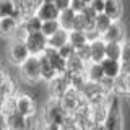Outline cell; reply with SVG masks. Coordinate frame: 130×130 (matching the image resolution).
Wrapping results in <instances>:
<instances>
[{
    "label": "cell",
    "mask_w": 130,
    "mask_h": 130,
    "mask_svg": "<svg viewBox=\"0 0 130 130\" xmlns=\"http://www.w3.org/2000/svg\"><path fill=\"white\" fill-rule=\"evenodd\" d=\"M104 127L106 130H124V116H122V106L119 96L114 93L109 94V107H107V116L104 119Z\"/></svg>",
    "instance_id": "cell-1"
},
{
    "label": "cell",
    "mask_w": 130,
    "mask_h": 130,
    "mask_svg": "<svg viewBox=\"0 0 130 130\" xmlns=\"http://www.w3.org/2000/svg\"><path fill=\"white\" fill-rule=\"evenodd\" d=\"M20 76L28 85H36L41 81V65H39V55H29L24 62L18 67Z\"/></svg>",
    "instance_id": "cell-2"
},
{
    "label": "cell",
    "mask_w": 130,
    "mask_h": 130,
    "mask_svg": "<svg viewBox=\"0 0 130 130\" xmlns=\"http://www.w3.org/2000/svg\"><path fill=\"white\" fill-rule=\"evenodd\" d=\"M85 99H86V98L81 94V91L78 88L70 86L62 96L59 98V103H60V106H62V109L65 111L67 116H73L75 111L80 107V104L83 103Z\"/></svg>",
    "instance_id": "cell-3"
},
{
    "label": "cell",
    "mask_w": 130,
    "mask_h": 130,
    "mask_svg": "<svg viewBox=\"0 0 130 130\" xmlns=\"http://www.w3.org/2000/svg\"><path fill=\"white\" fill-rule=\"evenodd\" d=\"M67 114L62 109L59 99H47V103L44 104L42 109V122L44 124H57L63 125Z\"/></svg>",
    "instance_id": "cell-4"
},
{
    "label": "cell",
    "mask_w": 130,
    "mask_h": 130,
    "mask_svg": "<svg viewBox=\"0 0 130 130\" xmlns=\"http://www.w3.org/2000/svg\"><path fill=\"white\" fill-rule=\"evenodd\" d=\"M72 86L70 83V76L67 73H60L57 75L52 81L47 83V91H49V99H59L60 96Z\"/></svg>",
    "instance_id": "cell-5"
},
{
    "label": "cell",
    "mask_w": 130,
    "mask_h": 130,
    "mask_svg": "<svg viewBox=\"0 0 130 130\" xmlns=\"http://www.w3.org/2000/svg\"><path fill=\"white\" fill-rule=\"evenodd\" d=\"M24 44H26V47H28V51H29L31 55H41V54H44V51L49 47L47 46V38L41 31L26 34Z\"/></svg>",
    "instance_id": "cell-6"
},
{
    "label": "cell",
    "mask_w": 130,
    "mask_h": 130,
    "mask_svg": "<svg viewBox=\"0 0 130 130\" xmlns=\"http://www.w3.org/2000/svg\"><path fill=\"white\" fill-rule=\"evenodd\" d=\"M38 111V106L36 101L29 93H20L16 94V112L23 117H32L36 116Z\"/></svg>",
    "instance_id": "cell-7"
},
{
    "label": "cell",
    "mask_w": 130,
    "mask_h": 130,
    "mask_svg": "<svg viewBox=\"0 0 130 130\" xmlns=\"http://www.w3.org/2000/svg\"><path fill=\"white\" fill-rule=\"evenodd\" d=\"M29 55L31 54L28 51L24 41H11L10 42V46H8V59H10L11 65L20 67Z\"/></svg>",
    "instance_id": "cell-8"
},
{
    "label": "cell",
    "mask_w": 130,
    "mask_h": 130,
    "mask_svg": "<svg viewBox=\"0 0 130 130\" xmlns=\"http://www.w3.org/2000/svg\"><path fill=\"white\" fill-rule=\"evenodd\" d=\"M101 39L106 42H124L125 41V28L120 21H112L111 26L101 34Z\"/></svg>",
    "instance_id": "cell-9"
},
{
    "label": "cell",
    "mask_w": 130,
    "mask_h": 130,
    "mask_svg": "<svg viewBox=\"0 0 130 130\" xmlns=\"http://www.w3.org/2000/svg\"><path fill=\"white\" fill-rule=\"evenodd\" d=\"M20 28V20L16 16H5L0 20V36L5 39H13Z\"/></svg>",
    "instance_id": "cell-10"
},
{
    "label": "cell",
    "mask_w": 130,
    "mask_h": 130,
    "mask_svg": "<svg viewBox=\"0 0 130 130\" xmlns=\"http://www.w3.org/2000/svg\"><path fill=\"white\" fill-rule=\"evenodd\" d=\"M44 55L49 59V62L52 63V67L55 68V72L59 73V75L67 72V60H65L63 57L59 54V51H57V49L47 47L46 51H44Z\"/></svg>",
    "instance_id": "cell-11"
},
{
    "label": "cell",
    "mask_w": 130,
    "mask_h": 130,
    "mask_svg": "<svg viewBox=\"0 0 130 130\" xmlns=\"http://www.w3.org/2000/svg\"><path fill=\"white\" fill-rule=\"evenodd\" d=\"M104 15H107L112 21H119L124 15V3L122 0H106L104 2Z\"/></svg>",
    "instance_id": "cell-12"
},
{
    "label": "cell",
    "mask_w": 130,
    "mask_h": 130,
    "mask_svg": "<svg viewBox=\"0 0 130 130\" xmlns=\"http://www.w3.org/2000/svg\"><path fill=\"white\" fill-rule=\"evenodd\" d=\"M86 70V62L81 60L76 54H73L70 59L67 60V75L68 76H76V75H85Z\"/></svg>",
    "instance_id": "cell-13"
},
{
    "label": "cell",
    "mask_w": 130,
    "mask_h": 130,
    "mask_svg": "<svg viewBox=\"0 0 130 130\" xmlns=\"http://www.w3.org/2000/svg\"><path fill=\"white\" fill-rule=\"evenodd\" d=\"M60 15V11L55 8L54 3H46L42 2L39 5V8L36 10V16L41 20V21H49V20H57Z\"/></svg>",
    "instance_id": "cell-14"
},
{
    "label": "cell",
    "mask_w": 130,
    "mask_h": 130,
    "mask_svg": "<svg viewBox=\"0 0 130 130\" xmlns=\"http://www.w3.org/2000/svg\"><path fill=\"white\" fill-rule=\"evenodd\" d=\"M39 65H41V81H44V83L52 81L57 75H59V73L55 72V68L52 67V63L49 62V59L44 54L39 55Z\"/></svg>",
    "instance_id": "cell-15"
},
{
    "label": "cell",
    "mask_w": 130,
    "mask_h": 130,
    "mask_svg": "<svg viewBox=\"0 0 130 130\" xmlns=\"http://www.w3.org/2000/svg\"><path fill=\"white\" fill-rule=\"evenodd\" d=\"M101 68L106 78L116 80L120 75V60H114V59H104L101 60Z\"/></svg>",
    "instance_id": "cell-16"
},
{
    "label": "cell",
    "mask_w": 130,
    "mask_h": 130,
    "mask_svg": "<svg viewBox=\"0 0 130 130\" xmlns=\"http://www.w3.org/2000/svg\"><path fill=\"white\" fill-rule=\"evenodd\" d=\"M89 52H91V60L89 62L99 63L101 60H104L106 59V41H103L101 38L91 41L89 42Z\"/></svg>",
    "instance_id": "cell-17"
},
{
    "label": "cell",
    "mask_w": 130,
    "mask_h": 130,
    "mask_svg": "<svg viewBox=\"0 0 130 130\" xmlns=\"http://www.w3.org/2000/svg\"><path fill=\"white\" fill-rule=\"evenodd\" d=\"M85 76H86V81L99 85L101 81L104 80V73H103V68H101V63L88 62L86 63V70H85Z\"/></svg>",
    "instance_id": "cell-18"
},
{
    "label": "cell",
    "mask_w": 130,
    "mask_h": 130,
    "mask_svg": "<svg viewBox=\"0 0 130 130\" xmlns=\"http://www.w3.org/2000/svg\"><path fill=\"white\" fill-rule=\"evenodd\" d=\"M20 26L23 28V31L26 32V34H29V32H36V31H41V26H42V21L34 15L31 16H26V18H23L21 21H20Z\"/></svg>",
    "instance_id": "cell-19"
},
{
    "label": "cell",
    "mask_w": 130,
    "mask_h": 130,
    "mask_svg": "<svg viewBox=\"0 0 130 130\" xmlns=\"http://www.w3.org/2000/svg\"><path fill=\"white\" fill-rule=\"evenodd\" d=\"M68 42V31H65L60 28L55 34H52L51 38H47V46L52 49H60L62 46Z\"/></svg>",
    "instance_id": "cell-20"
},
{
    "label": "cell",
    "mask_w": 130,
    "mask_h": 130,
    "mask_svg": "<svg viewBox=\"0 0 130 130\" xmlns=\"http://www.w3.org/2000/svg\"><path fill=\"white\" fill-rule=\"evenodd\" d=\"M75 16H76V13L72 10V8H68V10L60 11L57 21H59V24H60V28H62V29L72 31L73 29V21H75Z\"/></svg>",
    "instance_id": "cell-21"
},
{
    "label": "cell",
    "mask_w": 130,
    "mask_h": 130,
    "mask_svg": "<svg viewBox=\"0 0 130 130\" xmlns=\"http://www.w3.org/2000/svg\"><path fill=\"white\" fill-rule=\"evenodd\" d=\"M68 42L72 44V47L75 49H80L81 46H85V44H88L89 41L86 38V32L85 31H78V29H72L68 31Z\"/></svg>",
    "instance_id": "cell-22"
},
{
    "label": "cell",
    "mask_w": 130,
    "mask_h": 130,
    "mask_svg": "<svg viewBox=\"0 0 130 130\" xmlns=\"http://www.w3.org/2000/svg\"><path fill=\"white\" fill-rule=\"evenodd\" d=\"M16 112V96H8L0 104V114L5 117H10Z\"/></svg>",
    "instance_id": "cell-23"
},
{
    "label": "cell",
    "mask_w": 130,
    "mask_h": 130,
    "mask_svg": "<svg viewBox=\"0 0 130 130\" xmlns=\"http://www.w3.org/2000/svg\"><path fill=\"white\" fill-rule=\"evenodd\" d=\"M7 124H8V130H24V127H26V117L15 112L13 116L7 117Z\"/></svg>",
    "instance_id": "cell-24"
},
{
    "label": "cell",
    "mask_w": 130,
    "mask_h": 130,
    "mask_svg": "<svg viewBox=\"0 0 130 130\" xmlns=\"http://www.w3.org/2000/svg\"><path fill=\"white\" fill-rule=\"evenodd\" d=\"M111 23H112V20L109 18L107 15H104V13H98V15H96V18H94V29H96V32L101 36L109 26H111Z\"/></svg>",
    "instance_id": "cell-25"
},
{
    "label": "cell",
    "mask_w": 130,
    "mask_h": 130,
    "mask_svg": "<svg viewBox=\"0 0 130 130\" xmlns=\"http://www.w3.org/2000/svg\"><path fill=\"white\" fill-rule=\"evenodd\" d=\"M0 16H16L18 18V11L13 3V0H0Z\"/></svg>",
    "instance_id": "cell-26"
},
{
    "label": "cell",
    "mask_w": 130,
    "mask_h": 130,
    "mask_svg": "<svg viewBox=\"0 0 130 130\" xmlns=\"http://www.w3.org/2000/svg\"><path fill=\"white\" fill-rule=\"evenodd\" d=\"M122 42H106V59L120 60Z\"/></svg>",
    "instance_id": "cell-27"
},
{
    "label": "cell",
    "mask_w": 130,
    "mask_h": 130,
    "mask_svg": "<svg viewBox=\"0 0 130 130\" xmlns=\"http://www.w3.org/2000/svg\"><path fill=\"white\" fill-rule=\"evenodd\" d=\"M60 29V24L57 20H49V21H42V26H41V32H42L46 38H51L52 34H55L57 31Z\"/></svg>",
    "instance_id": "cell-28"
},
{
    "label": "cell",
    "mask_w": 130,
    "mask_h": 130,
    "mask_svg": "<svg viewBox=\"0 0 130 130\" xmlns=\"http://www.w3.org/2000/svg\"><path fill=\"white\" fill-rule=\"evenodd\" d=\"M75 54L78 55L81 60H85V62L88 63L89 60H91V52H89V42H88V44H85V46H81L80 49H76Z\"/></svg>",
    "instance_id": "cell-29"
},
{
    "label": "cell",
    "mask_w": 130,
    "mask_h": 130,
    "mask_svg": "<svg viewBox=\"0 0 130 130\" xmlns=\"http://www.w3.org/2000/svg\"><path fill=\"white\" fill-rule=\"evenodd\" d=\"M120 62H130V39H125L124 42H122Z\"/></svg>",
    "instance_id": "cell-30"
},
{
    "label": "cell",
    "mask_w": 130,
    "mask_h": 130,
    "mask_svg": "<svg viewBox=\"0 0 130 130\" xmlns=\"http://www.w3.org/2000/svg\"><path fill=\"white\" fill-rule=\"evenodd\" d=\"M57 51H59V54L62 55L65 60H68V59H70V57H72L73 54H75V49L72 47V44H70V42H67L65 46H62L60 49H57Z\"/></svg>",
    "instance_id": "cell-31"
},
{
    "label": "cell",
    "mask_w": 130,
    "mask_h": 130,
    "mask_svg": "<svg viewBox=\"0 0 130 130\" xmlns=\"http://www.w3.org/2000/svg\"><path fill=\"white\" fill-rule=\"evenodd\" d=\"M86 7H88L86 0H72V5H70V8L75 11V13H81Z\"/></svg>",
    "instance_id": "cell-32"
},
{
    "label": "cell",
    "mask_w": 130,
    "mask_h": 130,
    "mask_svg": "<svg viewBox=\"0 0 130 130\" xmlns=\"http://www.w3.org/2000/svg\"><path fill=\"white\" fill-rule=\"evenodd\" d=\"M104 2L106 0H89L88 5L96 11V13H103L104 11Z\"/></svg>",
    "instance_id": "cell-33"
},
{
    "label": "cell",
    "mask_w": 130,
    "mask_h": 130,
    "mask_svg": "<svg viewBox=\"0 0 130 130\" xmlns=\"http://www.w3.org/2000/svg\"><path fill=\"white\" fill-rule=\"evenodd\" d=\"M54 5L59 11H63V10H68L72 5V0H54Z\"/></svg>",
    "instance_id": "cell-34"
},
{
    "label": "cell",
    "mask_w": 130,
    "mask_h": 130,
    "mask_svg": "<svg viewBox=\"0 0 130 130\" xmlns=\"http://www.w3.org/2000/svg\"><path fill=\"white\" fill-rule=\"evenodd\" d=\"M120 75L130 76V62H120Z\"/></svg>",
    "instance_id": "cell-35"
},
{
    "label": "cell",
    "mask_w": 130,
    "mask_h": 130,
    "mask_svg": "<svg viewBox=\"0 0 130 130\" xmlns=\"http://www.w3.org/2000/svg\"><path fill=\"white\" fill-rule=\"evenodd\" d=\"M41 130H63L62 125H57V124H44Z\"/></svg>",
    "instance_id": "cell-36"
},
{
    "label": "cell",
    "mask_w": 130,
    "mask_h": 130,
    "mask_svg": "<svg viewBox=\"0 0 130 130\" xmlns=\"http://www.w3.org/2000/svg\"><path fill=\"white\" fill-rule=\"evenodd\" d=\"M89 130H106V127H104V124H94Z\"/></svg>",
    "instance_id": "cell-37"
},
{
    "label": "cell",
    "mask_w": 130,
    "mask_h": 130,
    "mask_svg": "<svg viewBox=\"0 0 130 130\" xmlns=\"http://www.w3.org/2000/svg\"><path fill=\"white\" fill-rule=\"evenodd\" d=\"M42 2H46V3H54V0H42Z\"/></svg>",
    "instance_id": "cell-38"
},
{
    "label": "cell",
    "mask_w": 130,
    "mask_h": 130,
    "mask_svg": "<svg viewBox=\"0 0 130 130\" xmlns=\"http://www.w3.org/2000/svg\"><path fill=\"white\" fill-rule=\"evenodd\" d=\"M0 20H2V16H0Z\"/></svg>",
    "instance_id": "cell-39"
},
{
    "label": "cell",
    "mask_w": 130,
    "mask_h": 130,
    "mask_svg": "<svg viewBox=\"0 0 130 130\" xmlns=\"http://www.w3.org/2000/svg\"><path fill=\"white\" fill-rule=\"evenodd\" d=\"M86 2H89V0H86Z\"/></svg>",
    "instance_id": "cell-40"
},
{
    "label": "cell",
    "mask_w": 130,
    "mask_h": 130,
    "mask_svg": "<svg viewBox=\"0 0 130 130\" xmlns=\"http://www.w3.org/2000/svg\"><path fill=\"white\" fill-rule=\"evenodd\" d=\"M128 96H130V94H128Z\"/></svg>",
    "instance_id": "cell-41"
}]
</instances>
